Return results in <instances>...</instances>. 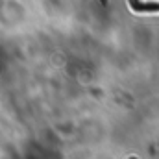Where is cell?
Wrapping results in <instances>:
<instances>
[{"label":"cell","instance_id":"6da1fadb","mask_svg":"<svg viewBox=\"0 0 159 159\" xmlns=\"http://www.w3.org/2000/svg\"><path fill=\"white\" fill-rule=\"evenodd\" d=\"M135 11H159V4H141V0H129Z\"/></svg>","mask_w":159,"mask_h":159}]
</instances>
